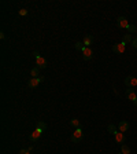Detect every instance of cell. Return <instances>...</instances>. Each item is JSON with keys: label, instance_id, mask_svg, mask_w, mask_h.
Instances as JSON below:
<instances>
[{"label": "cell", "instance_id": "6da1fadb", "mask_svg": "<svg viewBox=\"0 0 137 154\" xmlns=\"http://www.w3.org/2000/svg\"><path fill=\"white\" fill-rule=\"evenodd\" d=\"M33 55H34V58H36V66L39 67V69H45V67L48 66L47 59L40 55L39 51H34V52H33Z\"/></svg>", "mask_w": 137, "mask_h": 154}, {"label": "cell", "instance_id": "603a6c76", "mask_svg": "<svg viewBox=\"0 0 137 154\" xmlns=\"http://www.w3.org/2000/svg\"><path fill=\"white\" fill-rule=\"evenodd\" d=\"M0 39H1V40H6V35H4L3 32H1V33H0Z\"/></svg>", "mask_w": 137, "mask_h": 154}, {"label": "cell", "instance_id": "484cf974", "mask_svg": "<svg viewBox=\"0 0 137 154\" xmlns=\"http://www.w3.org/2000/svg\"><path fill=\"white\" fill-rule=\"evenodd\" d=\"M136 39H137V37H136Z\"/></svg>", "mask_w": 137, "mask_h": 154}, {"label": "cell", "instance_id": "7a4b0ae2", "mask_svg": "<svg viewBox=\"0 0 137 154\" xmlns=\"http://www.w3.org/2000/svg\"><path fill=\"white\" fill-rule=\"evenodd\" d=\"M82 138H84V131H82V128H77V129H74L70 139L73 143H78L82 140Z\"/></svg>", "mask_w": 137, "mask_h": 154}, {"label": "cell", "instance_id": "4fadbf2b", "mask_svg": "<svg viewBox=\"0 0 137 154\" xmlns=\"http://www.w3.org/2000/svg\"><path fill=\"white\" fill-rule=\"evenodd\" d=\"M132 41H133V36L130 35V33H125L123 37H122V43H125L126 46H128V44L132 43Z\"/></svg>", "mask_w": 137, "mask_h": 154}, {"label": "cell", "instance_id": "52a82bcc", "mask_svg": "<svg viewBox=\"0 0 137 154\" xmlns=\"http://www.w3.org/2000/svg\"><path fill=\"white\" fill-rule=\"evenodd\" d=\"M125 85L128 88L137 87V77H133V76H128V77L125 79Z\"/></svg>", "mask_w": 137, "mask_h": 154}, {"label": "cell", "instance_id": "30bf717a", "mask_svg": "<svg viewBox=\"0 0 137 154\" xmlns=\"http://www.w3.org/2000/svg\"><path fill=\"white\" fill-rule=\"evenodd\" d=\"M114 138H115V142H117L118 145H121V146L125 143V140H126V136H125L123 132H117V134L114 135Z\"/></svg>", "mask_w": 137, "mask_h": 154}, {"label": "cell", "instance_id": "2e32d148", "mask_svg": "<svg viewBox=\"0 0 137 154\" xmlns=\"http://www.w3.org/2000/svg\"><path fill=\"white\" fill-rule=\"evenodd\" d=\"M107 131L108 132H111L113 135H115L118 132V129H117V127L114 125V124H108V127H107Z\"/></svg>", "mask_w": 137, "mask_h": 154}, {"label": "cell", "instance_id": "ba28073f", "mask_svg": "<svg viewBox=\"0 0 137 154\" xmlns=\"http://www.w3.org/2000/svg\"><path fill=\"white\" fill-rule=\"evenodd\" d=\"M126 50V44L125 43H118V44H114L113 46V51L115 52V54H123Z\"/></svg>", "mask_w": 137, "mask_h": 154}, {"label": "cell", "instance_id": "5b68a950", "mask_svg": "<svg viewBox=\"0 0 137 154\" xmlns=\"http://www.w3.org/2000/svg\"><path fill=\"white\" fill-rule=\"evenodd\" d=\"M43 132H44V131L40 129V128H36L33 132H30V135H29V139H30V142H37V140L41 138Z\"/></svg>", "mask_w": 137, "mask_h": 154}, {"label": "cell", "instance_id": "9a60e30c", "mask_svg": "<svg viewBox=\"0 0 137 154\" xmlns=\"http://www.w3.org/2000/svg\"><path fill=\"white\" fill-rule=\"evenodd\" d=\"M39 74H40V69L37 66L33 67V69L30 70V76H32V77H34V79H36V77H40Z\"/></svg>", "mask_w": 137, "mask_h": 154}, {"label": "cell", "instance_id": "8992f818", "mask_svg": "<svg viewBox=\"0 0 137 154\" xmlns=\"http://www.w3.org/2000/svg\"><path fill=\"white\" fill-rule=\"evenodd\" d=\"M117 25H118V28H121V29H126V30H128V28L130 26V24L128 22V20H126L125 17H118V20H117Z\"/></svg>", "mask_w": 137, "mask_h": 154}, {"label": "cell", "instance_id": "44dd1931", "mask_svg": "<svg viewBox=\"0 0 137 154\" xmlns=\"http://www.w3.org/2000/svg\"><path fill=\"white\" fill-rule=\"evenodd\" d=\"M19 154H30V150L29 149H22V150H19Z\"/></svg>", "mask_w": 137, "mask_h": 154}, {"label": "cell", "instance_id": "277c9868", "mask_svg": "<svg viewBox=\"0 0 137 154\" xmlns=\"http://www.w3.org/2000/svg\"><path fill=\"white\" fill-rule=\"evenodd\" d=\"M44 81V77L43 76H41V77H30V80H29V81H27V85H29V87L30 88H37L40 85V84L43 83Z\"/></svg>", "mask_w": 137, "mask_h": 154}, {"label": "cell", "instance_id": "7402d4cb", "mask_svg": "<svg viewBox=\"0 0 137 154\" xmlns=\"http://www.w3.org/2000/svg\"><path fill=\"white\" fill-rule=\"evenodd\" d=\"M132 46H133V48H137V39H133V41H132Z\"/></svg>", "mask_w": 137, "mask_h": 154}, {"label": "cell", "instance_id": "cb8c5ba5", "mask_svg": "<svg viewBox=\"0 0 137 154\" xmlns=\"http://www.w3.org/2000/svg\"><path fill=\"white\" fill-rule=\"evenodd\" d=\"M134 106H137V99H136V102H134Z\"/></svg>", "mask_w": 137, "mask_h": 154}, {"label": "cell", "instance_id": "5bb4252c", "mask_svg": "<svg viewBox=\"0 0 137 154\" xmlns=\"http://www.w3.org/2000/svg\"><path fill=\"white\" fill-rule=\"evenodd\" d=\"M70 125L74 128V129H77V128H82L81 127V123H80V120H77V119H73L70 121Z\"/></svg>", "mask_w": 137, "mask_h": 154}, {"label": "cell", "instance_id": "d4e9b609", "mask_svg": "<svg viewBox=\"0 0 137 154\" xmlns=\"http://www.w3.org/2000/svg\"><path fill=\"white\" fill-rule=\"evenodd\" d=\"M119 154H122V153H119Z\"/></svg>", "mask_w": 137, "mask_h": 154}, {"label": "cell", "instance_id": "ffe728a7", "mask_svg": "<svg viewBox=\"0 0 137 154\" xmlns=\"http://www.w3.org/2000/svg\"><path fill=\"white\" fill-rule=\"evenodd\" d=\"M19 15L21 17L27 15V10H26V8H21V10H19Z\"/></svg>", "mask_w": 137, "mask_h": 154}, {"label": "cell", "instance_id": "8fae6325", "mask_svg": "<svg viewBox=\"0 0 137 154\" xmlns=\"http://www.w3.org/2000/svg\"><path fill=\"white\" fill-rule=\"evenodd\" d=\"M95 39H93V36L92 35H85L84 36V40H82V44L85 46V47H90L92 44H93Z\"/></svg>", "mask_w": 137, "mask_h": 154}, {"label": "cell", "instance_id": "3957f363", "mask_svg": "<svg viewBox=\"0 0 137 154\" xmlns=\"http://www.w3.org/2000/svg\"><path fill=\"white\" fill-rule=\"evenodd\" d=\"M82 58H84V61H90L92 58H93V50L90 47H85L84 46V48H82Z\"/></svg>", "mask_w": 137, "mask_h": 154}, {"label": "cell", "instance_id": "7c38bea8", "mask_svg": "<svg viewBox=\"0 0 137 154\" xmlns=\"http://www.w3.org/2000/svg\"><path fill=\"white\" fill-rule=\"evenodd\" d=\"M129 121H121V123H118V131L119 132H126V131L129 129Z\"/></svg>", "mask_w": 137, "mask_h": 154}, {"label": "cell", "instance_id": "4316f807", "mask_svg": "<svg viewBox=\"0 0 137 154\" xmlns=\"http://www.w3.org/2000/svg\"><path fill=\"white\" fill-rule=\"evenodd\" d=\"M136 92H137V91H136Z\"/></svg>", "mask_w": 137, "mask_h": 154}, {"label": "cell", "instance_id": "9c48e42d", "mask_svg": "<svg viewBox=\"0 0 137 154\" xmlns=\"http://www.w3.org/2000/svg\"><path fill=\"white\" fill-rule=\"evenodd\" d=\"M126 96H128V99L129 100H132V102H136V99H137V92L134 91L133 88H128L126 90Z\"/></svg>", "mask_w": 137, "mask_h": 154}, {"label": "cell", "instance_id": "ac0fdd59", "mask_svg": "<svg viewBox=\"0 0 137 154\" xmlns=\"http://www.w3.org/2000/svg\"><path fill=\"white\" fill-rule=\"evenodd\" d=\"M37 128H40V129L45 131V129H47V124L44 123V121H40V123L37 124Z\"/></svg>", "mask_w": 137, "mask_h": 154}, {"label": "cell", "instance_id": "d6986e66", "mask_svg": "<svg viewBox=\"0 0 137 154\" xmlns=\"http://www.w3.org/2000/svg\"><path fill=\"white\" fill-rule=\"evenodd\" d=\"M74 47H75V50H77V51H82V48H84V44L78 41V43L74 44Z\"/></svg>", "mask_w": 137, "mask_h": 154}, {"label": "cell", "instance_id": "e0dca14e", "mask_svg": "<svg viewBox=\"0 0 137 154\" xmlns=\"http://www.w3.org/2000/svg\"><path fill=\"white\" fill-rule=\"evenodd\" d=\"M121 153H122V154H130V149H129V146L123 143V145L121 146Z\"/></svg>", "mask_w": 137, "mask_h": 154}]
</instances>
